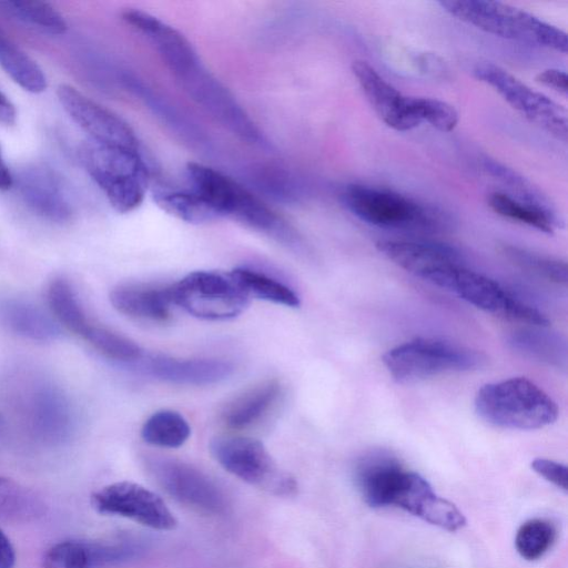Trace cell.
<instances>
[{
    "label": "cell",
    "instance_id": "obj_1",
    "mask_svg": "<svg viewBox=\"0 0 568 568\" xmlns=\"http://www.w3.org/2000/svg\"><path fill=\"white\" fill-rule=\"evenodd\" d=\"M143 36L184 92L240 139L262 144L264 138L231 92L203 65L187 39L173 27L154 19Z\"/></svg>",
    "mask_w": 568,
    "mask_h": 568
},
{
    "label": "cell",
    "instance_id": "obj_40",
    "mask_svg": "<svg viewBox=\"0 0 568 568\" xmlns=\"http://www.w3.org/2000/svg\"><path fill=\"white\" fill-rule=\"evenodd\" d=\"M16 565L14 547L0 527V568H13Z\"/></svg>",
    "mask_w": 568,
    "mask_h": 568
},
{
    "label": "cell",
    "instance_id": "obj_20",
    "mask_svg": "<svg viewBox=\"0 0 568 568\" xmlns=\"http://www.w3.org/2000/svg\"><path fill=\"white\" fill-rule=\"evenodd\" d=\"M110 302L121 314L158 322L165 321L170 316L171 305H174L172 285H119L111 291Z\"/></svg>",
    "mask_w": 568,
    "mask_h": 568
},
{
    "label": "cell",
    "instance_id": "obj_28",
    "mask_svg": "<svg viewBox=\"0 0 568 568\" xmlns=\"http://www.w3.org/2000/svg\"><path fill=\"white\" fill-rule=\"evenodd\" d=\"M44 514L42 499L29 488L0 476V519L29 523Z\"/></svg>",
    "mask_w": 568,
    "mask_h": 568
},
{
    "label": "cell",
    "instance_id": "obj_14",
    "mask_svg": "<svg viewBox=\"0 0 568 568\" xmlns=\"http://www.w3.org/2000/svg\"><path fill=\"white\" fill-rule=\"evenodd\" d=\"M376 247L399 267L447 291L456 272L464 266L462 255L446 244L384 240Z\"/></svg>",
    "mask_w": 568,
    "mask_h": 568
},
{
    "label": "cell",
    "instance_id": "obj_10",
    "mask_svg": "<svg viewBox=\"0 0 568 568\" xmlns=\"http://www.w3.org/2000/svg\"><path fill=\"white\" fill-rule=\"evenodd\" d=\"M473 72L476 79L491 87L529 122L555 139L567 142L568 114L562 105L532 90L507 70L494 63H478Z\"/></svg>",
    "mask_w": 568,
    "mask_h": 568
},
{
    "label": "cell",
    "instance_id": "obj_21",
    "mask_svg": "<svg viewBox=\"0 0 568 568\" xmlns=\"http://www.w3.org/2000/svg\"><path fill=\"white\" fill-rule=\"evenodd\" d=\"M0 321L11 332L34 341L54 339L58 323L38 305L24 300H9L0 305Z\"/></svg>",
    "mask_w": 568,
    "mask_h": 568
},
{
    "label": "cell",
    "instance_id": "obj_16",
    "mask_svg": "<svg viewBox=\"0 0 568 568\" xmlns=\"http://www.w3.org/2000/svg\"><path fill=\"white\" fill-rule=\"evenodd\" d=\"M398 507L422 520L447 531L466 525L463 513L447 499L436 495L419 474L403 469L392 489L388 507Z\"/></svg>",
    "mask_w": 568,
    "mask_h": 568
},
{
    "label": "cell",
    "instance_id": "obj_38",
    "mask_svg": "<svg viewBox=\"0 0 568 568\" xmlns=\"http://www.w3.org/2000/svg\"><path fill=\"white\" fill-rule=\"evenodd\" d=\"M532 470L556 487L567 491L568 469L565 465L547 458H536L530 464Z\"/></svg>",
    "mask_w": 568,
    "mask_h": 568
},
{
    "label": "cell",
    "instance_id": "obj_32",
    "mask_svg": "<svg viewBox=\"0 0 568 568\" xmlns=\"http://www.w3.org/2000/svg\"><path fill=\"white\" fill-rule=\"evenodd\" d=\"M154 200L163 211L187 223L201 224L219 219L212 207L192 190H160L154 193Z\"/></svg>",
    "mask_w": 568,
    "mask_h": 568
},
{
    "label": "cell",
    "instance_id": "obj_4",
    "mask_svg": "<svg viewBox=\"0 0 568 568\" xmlns=\"http://www.w3.org/2000/svg\"><path fill=\"white\" fill-rule=\"evenodd\" d=\"M439 4L449 14L484 32L567 52L566 32L524 10L486 0H445Z\"/></svg>",
    "mask_w": 568,
    "mask_h": 568
},
{
    "label": "cell",
    "instance_id": "obj_37",
    "mask_svg": "<svg viewBox=\"0 0 568 568\" xmlns=\"http://www.w3.org/2000/svg\"><path fill=\"white\" fill-rule=\"evenodd\" d=\"M416 110L420 123L426 122L440 132L453 131L459 120L457 110L438 99L416 97Z\"/></svg>",
    "mask_w": 568,
    "mask_h": 568
},
{
    "label": "cell",
    "instance_id": "obj_31",
    "mask_svg": "<svg viewBox=\"0 0 568 568\" xmlns=\"http://www.w3.org/2000/svg\"><path fill=\"white\" fill-rule=\"evenodd\" d=\"M190 434L191 428L187 420L172 409L153 413L141 428V436L145 443L163 448L182 446Z\"/></svg>",
    "mask_w": 568,
    "mask_h": 568
},
{
    "label": "cell",
    "instance_id": "obj_39",
    "mask_svg": "<svg viewBox=\"0 0 568 568\" xmlns=\"http://www.w3.org/2000/svg\"><path fill=\"white\" fill-rule=\"evenodd\" d=\"M536 81L551 90L567 95L568 84H567V74L565 71L559 69H546L540 71L536 75Z\"/></svg>",
    "mask_w": 568,
    "mask_h": 568
},
{
    "label": "cell",
    "instance_id": "obj_2",
    "mask_svg": "<svg viewBox=\"0 0 568 568\" xmlns=\"http://www.w3.org/2000/svg\"><path fill=\"white\" fill-rule=\"evenodd\" d=\"M191 190L202 197L219 217H230L245 226L291 243L293 232L260 199L236 181L201 163L186 166Z\"/></svg>",
    "mask_w": 568,
    "mask_h": 568
},
{
    "label": "cell",
    "instance_id": "obj_42",
    "mask_svg": "<svg viewBox=\"0 0 568 568\" xmlns=\"http://www.w3.org/2000/svg\"><path fill=\"white\" fill-rule=\"evenodd\" d=\"M13 176L10 172L0 146V191L8 190L12 186Z\"/></svg>",
    "mask_w": 568,
    "mask_h": 568
},
{
    "label": "cell",
    "instance_id": "obj_43",
    "mask_svg": "<svg viewBox=\"0 0 568 568\" xmlns=\"http://www.w3.org/2000/svg\"><path fill=\"white\" fill-rule=\"evenodd\" d=\"M3 424H4V420H3L2 415L0 414V429L2 428Z\"/></svg>",
    "mask_w": 568,
    "mask_h": 568
},
{
    "label": "cell",
    "instance_id": "obj_36",
    "mask_svg": "<svg viewBox=\"0 0 568 568\" xmlns=\"http://www.w3.org/2000/svg\"><path fill=\"white\" fill-rule=\"evenodd\" d=\"M42 568H91L88 541L62 540L47 549Z\"/></svg>",
    "mask_w": 568,
    "mask_h": 568
},
{
    "label": "cell",
    "instance_id": "obj_23",
    "mask_svg": "<svg viewBox=\"0 0 568 568\" xmlns=\"http://www.w3.org/2000/svg\"><path fill=\"white\" fill-rule=\"evenodd\" d=\"M276 381H265L236 396L222 413L223 423L232 429H243L258 422L280 395Z\"/></svg>",
    "mask_w": 568,
    "mask_h": 568
},
{
    "label": "cell",
    "instance_id": "obj_35",
    "mask_svg": "<svg viewBox=\"0 0 568 568\" xmlns=\"http://www.w3.org/2000/svg\"><path fill=\"white\" fill-rule=\"evenodd\" d=\"M504 253L523 268L558 284L567 283L568 271L566 262L540 256L516 246H505Z\"/></svg>",
    "mask_w": 568,
    "mask_h": 568
},
{
    "label": "cell",
    "instance_id": "obj_17",
    "mask_svg": "<svg viewBox=\"0 0 568 568\" xmlns=\"http://www.w3.org/2000/svg\"><path fill=\"white\" fill-rule=\"evenodd\" d=\"M352 72L367 101L387 126L396 131H409L422 124L416 110V97L403 94L366 61H354Z\"/></svg>",
    "mask_w": 568,
    "mask_h": 568
},
{
    "label": "cell",
    "instance_id": "obj_15",
    "mask_svg": "<svg viewBox=\"0 0 568 568\" xmlns=\"http://www.w3.org/2000/svg\"><path fill=\"white\" fill-rule=\"evenodd\" d=\"M60 104L68 115L91 138V141L139 150V140L131 126L109 109L97 103L70 84L57 89Z\"/></svg>",
    "mask_w": 568,
    "mask_h": 568
},
{
    "label": "cell",
    "instance_id": "obj_22",
    "mask_svg": "<svg viewBox=\"0 0 568 568\" xmlns=\"http://www.w3.org/2000/svg\"><path fill=\"white\" fill-rule=\"evenodd\" d=\"M31 404V423L42 438L61 440L69 435L73 414L61 393L43 389L33 396Z\"/></svg>",
    "mask_w": 568,
    "mask_h": 568
},
{
    "label": "cell",
    "instance_id": "obj_5",
    "mask_svg": "<svg viewBox=\"0 0 568 568\" xmlns=\"http://www.w3.org/2000/svg\"><path fill=\"white\" fill-rule=\"evenodd\" d=\"M80 160L118 212H131L144 200L149 170L139 150L90 141L81 146Z\"/></svg>",
    "mask_w": 568,
    "mask_h": 568
},
{
    "label": "cell",
    "instance_id": "obj_7",
    "mask_svg": "<svg viewBox=\"0 0 568 568\" xmlns=\"http://www.w3.org/2000/svg\"><path fill=\"white\" fill-rule=\"evenodd\" d=\"M341 199L359 220L379 227L435 231L445 223L436 209L384 187L348 184Z\"/></svg>",
    "mask_w": 568,
    "mask_h": 568
},
{
    "label": "cell",
    "instance_id": "obj_33",
    "mask_svg": "<svg viewBox=\"0 0 568 568\" xmlns=\"http://www.w3.org/2000/svg\"><path fill=\"white\" fill-rule=\"evenodd\" d=\"M83 339L100 354L113 361L132 363L143 355L136 343L100 325L92 324Z\"/></svg>",
    "mask_w": 568,
    "mask_h": 568
},
{
    "label": "cell",
    "instance_id": "obj_29",
    "mask_svg": "<svg viewBox=\"0 0 568 568\" xmlns=\"http://www.w3.org/2000/svg\"><path fill=\"white\" fill-rule=\"evenodd\" d=\"M229 273L248 298L264 300L287 307L300 306V297L291 287L263 273L245 267H236Z\"/></svg>",
    "mask_w": 568,
    "mask_h": 568
},
{
    "label": "cell",
    "instance_id": "obj_19",
    "mask_svg": "<svg viewBox=\"0 0 568 568\" xmlns=\"http://www.w3.org/2000/svg\"><path fill=\"white\" fill-rule=\"evenodd\" d=\"M402 469L394 456L381 450L369 453L356 463L355 483L369 507H388L392 487Z\"/></svg>",
    "mask_w": 568,
    "mask_h": 568
},
{
    "label": "cell",
    "instance_id": "obj_6",
    "mask_svg": "<svg viewBox=\"0 0 568 568\" xmlns=\"http://www.w3.org/2000/svg\"><path fill=\"white\" fill-rule=\"evenodd\" d=\"M383 363L394 381L413 384L449 372L484 367L487 357L476 349L435 338H416L383 355Z\"/></svg>",
    "mask_w": 568,
    "mask_h": 568
},
{
    "label": "cell",
    "instance_id": "obj_24",
    "mask_svg": "<svg viewBox=\"0 0 568 568\" xmlns=\"http://www.w3.org/2000/svg\"><path fill=\"white\" fill-rule=\"evenodd\" d=\"M0 65L26 91L41 93L48 87L47 77L41 67L14 43L1 28Z\"/></svg>",
    "mask_w": 568,
    "mask_h": 568
},
{
    "label": "cell",
    "instance_id": "obj_13",
    "mask_svg": "<svg viewBox=\"0 0 568 568\" xmlns=\"http://www.w3.org/2000/svg\"><path fill=\"white\" fill-rule=\"evenodd\" d=\"M154 480L174 499L203 514L217 515L225 509L220 487L197 468L166 457L146 459Z\"/></svg>",
    "mask_w": 568,
    "mask_h": 568
},
{
    "label": "cell",
    "instance_id": "obj_12",
    "mask_svg": "<svg viewBox=\"0 0 568 568\" xmlns=\"http://www.w3.org/2000/svg\"><path fill=\"white\" fill-rule=\"evenodd\" d=\"M12 176V186L33 215L55 224L72 220L74 204L64 179L55 169L45 163H31Z\"/></svg>",
    "mask_w": 568,
    "mask_h": 568
},
{
    "label": "cell",
    "instance_id": "obj_11",
    "mask_svg": "<svg viewBox=\"0 0 568 568\" xmlns=\"http://www.w3.org/2000/svg\"><path fill=\"white\" fill-rule=\"evenodd\" d=\"M90 503L101 515L131 519L156 530H172L178 520L155 493L132 481H118L95 490Z\"/></svg>",
    "mask_w": 568,
    "mask_h": 568
},
{
    "label": "cell",
    "instance_id": "obj_8",
    "mask_svg": "<svg viewBox=\"0 0 568 568\" xmlns=\"http://www.w3.org/2000/svg\"><path fill=\"white\" fill-rule=\"evenodd\" d=\"M213 458L237 478L278 496L293 495L295 479L282 470L264 445L251 437L223 435L210 443Z\"/></svg>",
    "mask_w": 568,
    "mask_h": 568
},
{
    "label": "cell",
    "instance_id": "obj_25",
    "mask_svg": "<svg viewBox=\"0 0 568 568\" xmlns=\"http://www.w3.org/2000/svg\"><path fill=\"white\" fill-rule=\"evenodd\" d=\"M47 298L55 322L83 339L93 323L88 318L71 284L65 278H54L48 287Z\"/></svg>",
    "mask_w": 568,
    "mask_h": 568
},
{
    "label": "cell",
    "instance_id": "obj_9",
    "mask_svg": "<svg viewBox=\"0 0 568 568\" xmlns=\"http://www.w3.org/2000/svg\"><path fill=\"white\" fill-rule=\"evenodd\" d=\"M171 285L174 305L202 320L234 318L250 302L230 273L196 271Z\"/></svg>",
    "mask_w": 568,
    "mask_h": 568
},
{
    "label": "cell",
    "instance_id": "obj_26",
    "mask_svg": "<svg viewBox=\"0 0 568 568\" xmlns=\"http://www.w3.org/2000/svg\"><path fill=\"white\" fill-rule=\"evenodd\" d=\"M487 203L498 215L544 233L552 234L557 227V219L550 209L523 201L508 193L494 191L488 195Z\"/></svg>",
    "mask_w": 568,
    "mask_h": 568
},
{
    "label": "cell",
    "instance_id": "obj_30",
    "mask_svg": "<svg viewBox=\"0 0 568 568\" xmlns=\"http://www.w3.org/2000/svg\"><path fill=\"white\" fill-rule=\"evenodd\" d=\"M1 10L12 19L38 31L59 36L63 34L68 24L62 14L50 3L43 1H1Z\"/></svg>",
    "mask_w": 568,
    "mask_h": 568
},
{
    "label": "cell",
    "instance_id": "obj_34",
    "mask_svg": "<svg viewBox=\"0 0 568 568\" xmlns=\"http://www.w3.org/2000/svg\"><path fill=\"white\" fill-rule=\"evenodd\" d=\"M555 538L556 529L549 520L534 518L518 528L515 547L524 559L537 560L550 549Z\"/></svg>",
    "mask_w": 568,
    "mask_h": 568
},
{
    "label": "cell",
    "instance_id": "obj_3",
    "mask_svg": "<svg viewBox=\"0 0 568 568\" xmlns=\"http://www.w3.org/2000/svg\"><path fill=\"white\" fill-rule=\"evenodd\" d=\"M475 410L487 424L507 429H538L558 417L551 397L523 377L484 385L476 394Z\"/></svg>",
    "mask_w": 568,
    "mask_h": 568
},
{
    "label": "cell",
    "instance_id": "obj_18",
    "mask_svg": "<svg viewBox=\"0 0 568 568\" xmlns=\"http://www.w3.org/2000/svg\"><path fill=\"white\" fill-rule=\"evenodd\" d=\"M141 369L161 381L185 385H210L232 375L234 366L217 358L178 359L163 355H142ZM135 363V362H134Z\"/></svg>",
    "mask_w": 568,
    "mask_h": 568
},
{
    "label": "cell",
    "instance_id": "obj_41",
    "mask_svg": "<svg viewBox=\"0 0 568 568\" xmlns=\"http://www.w3.org/2000/svg\"><path fill=\"white\" fill-rule=\"evenodd\" d=\"M17 119V111L9 98L0 91V124L12 125Z\"/></svg>",
    "mask_w": 568,
    "mask_h": 568
},
{
    "label": "cell",
    "instance_id": "obj_27",
    "mask_svg": "<svg viewBox=\"0 0 568 568\" xmlns=\"http://www.w3.org/2000/svg\"><path fill=\"white\" fill-rule=\"evenodd\" d=\"M542 328L515 332L509 337V344L526 356L565 368L567 365L566 341L560 335Z\"/></svg>",
    "mask_w": 568,
    "mask_h": 568
}]
</instances>
